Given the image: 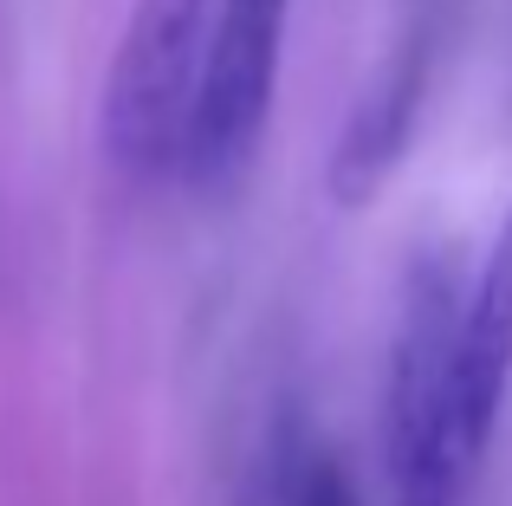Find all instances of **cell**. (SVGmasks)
<instances>
[{
    "instance_id": "8992f818",
    "label": "cell",
    "mask_w": 512,
    "mask_h": 506,
    "mask_svg": "<svg viewBox=\"0 0 512 506\" xmlns=\"http://www.w3.org/2000/svg\"><path fill=\"white\" fill-rule=\"evenodd\" d=\"M292 506H357V487H350V474L338 461H312L305 481H299V494H292Z\"/></svg>"
},
{
    "instance_id": "6da1fadb",
    "label": "cell",
    "mask_w": 512,
    "mask_h": 506,
    "mask_svg": "<svg viewBox=\"0 0 512 506\" xmlns=\"http://www.w3.org/2000/svg\"><path fill=\"white\" fill-rule=\"evenodd\" d=\"M461 273L448 253H422L402 292L396 357H389V506H474L487 448L467 435L454 396V331Z\"/></svg>"
},
{
    "instance_id": "277c9868",
    "label": "cell",
    "mask_w": 512,
    "mask_h": 506,
    "mask_svg": "<svg viewBox=\"0 0 512 506\" xmlns=\"http://www.w3.org/2000/svg\"><path fill=\"white\" fill-rule=\"evenodd\" d=\"M441 20H448V0H409L396 46L383 52L370 91L357 98V111H350L338 137V156H331V202L338 208H363L389 182V169L409 156V137L422 124V98H428V72H435V52H441Z\"/></svg>"
},
{
    "instance_id": "5b68a950",
    "label": "cell",
    "mask_w": 512,
    "mask_h": 506,
    "mask_svg": "<svg viewBox=\"0 0 512 506\" xmlns=\"http://www.w3.org/2000/svg\"><path fill=\"white\" fill-rule=\"evenodd\" d=\"M506 390H512V208L487 260H480L474 286H467L461 331H454V396H461V422L480 448H493Z\"/></svg>"
},
{
    "instance_id": "3957f363",
    "label": "cell",
    "mask_w": 512,
    "mask_h": 506,
    "mask_svg": "<svg viewBox=\"0 0 512 506\" xmlns=\"http://www.w3.org/2000/svg\"><path fill=\"white\" fill-rule=\"evenodd\" d=\"M286 20H292V0H221L214 7L201 98H195L188 156H182V176L201 195L240 189L253 156H260L273 91H279V59H286Z\"/></svg>"
},
{
    "instance_id": "7a4b0ae2",
    "label": "cell",
    "mask_w": 512,
    "mask_h": 506,
    "mask_svg": "<svg viewBox=\"0 0 512 506\" xmlns=\"http://www.w3.org/2000/svg\"><path fill=\"white\" fill-rule=\"evenodd\" d=\"M221 0H130L111 78H104V156L117 176L156 182L182 169L201 98V65Z\"/></svg>"
}]
</instances>
